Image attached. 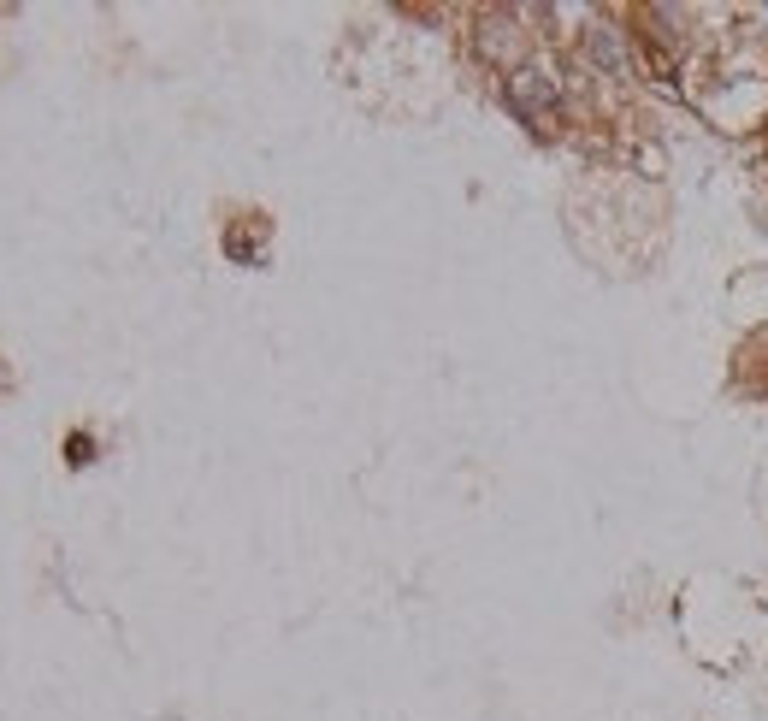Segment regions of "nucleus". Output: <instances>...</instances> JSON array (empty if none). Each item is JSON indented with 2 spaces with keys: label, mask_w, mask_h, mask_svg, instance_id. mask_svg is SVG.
<instances>
[{
  "label": "nucleus",
  "mask_w": 768,
  "mask_h": 721,
  "mask_svg": "<svg viewBox=\"0 0 768 721\" xmlns=\"http://www.w3.org/2000/svg\"><path fill=\"white\" fill-rule=\"evenodd\" d=\"M509 107L520 113V119H544L550 107H556V83L544 77V71H514L509 77Z\"/></svg>",
  "instance_id": "1"
},
{
  "label": "nucleus",
  "mask_w": 768,
  "mask_h": 721,
  "mask_svg": "<svg viewBox=\"0 0 768 721\" xmlns=\"http://www.w3.org/2000/svg\"><path fill=\"white\" fill-rule=\"evenodd\" d=\"M591 60H603L609 71H621V48H615V30H603V24L591 30Z\"/></svg>",
  "instance_id": "2"
},
{
  "label": "nucleus",
  "mask_w": 768,
  "mask_h": 721,
  "mask_svg": "<svg viewBox=\"0 0 768 721\" xmlns=\"http://www.w3.org/2000/svg\"><path fill=\"white\" fill-rule=\"evenodd\" d=\"M65 461H71V467H89V461H95V438H89V432H71V438H65Z\"/></svg>",
  "instance_id": "3"
}]
</instances>
